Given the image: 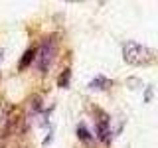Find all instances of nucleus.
<instances>
[{
	"label": "nucleus",
	"instance_id": "obj_1",
	"mask_svg": "<svg viewBox=\"0 0 158 148\" xmlns=\"http://www.w3.org/2000/svg\"><path fill=\"white\" fill-rule=\"evenodd\" d=\"M123 57H125V61L128 65H146V63L154 61L156 53H154V49L128 39V42L123 43Z\"/></svg>",
	"mask_w": 158,
	"mask_h": 148
},
{
	"label": "nucleus",
	"instance_id": "obj_2",
	"mask_svg": "<svg viewBox=\"0 0 158 148\" xmlns=\"http://www.w3.org/2000/svg\"><path fill=\"white\" fill-rule=\"evenodd\" d=\"M56 51H57V39L56 36H49L42 42L40 49L36 51V65L42 73H46L49 65L53 63V57H56Z\"/></svg>",
	"mask_w": 158,
	"mask_h": 148
},
{
	"label": "nucleus",
	"instance_id": "obj_3",
	"mask_svg": "<svg viewBox=\"0 0 158 148\" xmlns=\"http://www.w3.org/2000/svg\"><path fill=\"white\" fill-rule=\"evenodd\" d=\"M97 136L101 138L103 142H111V130H109V117L101 115V118L97 121Z\"/></svg>",
	"mask_w": 158,
	"mask_h": 148
},
{
	"label": "nucleus",
	"instance_id": "obj_4",
	"mask_svg": "<svg viewBox=\"0 0 158 148\" xmlns=\"http://www.w3.org/2000/svg\"><path fill=\"white\" fill-rule=\"evenodd\" d=\"M89 87H91V89H101V91H105V89L111 87V79H107V77L99 75V77H95L91 83H89Z\"/></svg>",
	"mask_w": 158,
	"mask_h": 148
},
{
	"label": "nucleus",
	"instance_id": "obj_5",
	"mask_svg": "<svg viewBox=\"0 0 158 148\" xmlns=\"http://www.w3.org/2000/svg\"><path fill=\"white\" fill-rule=\"evenodd\" d=\"M77 138L83 142V144H91V142H93V136L89 134V130H87L85 125H79L77 126Z\"/></svg>",
	"mask_w": 158,
	"mask_h": 148
},
{
	"label": "nucleus",
	"instance_id": "obj_6",
	"mask_svg": "<svg viewBox=\"0 0 158 148\" xmlns=\"http://www.w3.org/2000/svg\"><path fill=\"white\" fill-rule=\"evenodd\" d=\"M34 57H36V51H34V49H28V51L24 53V57L20 59V63H18V69H20V71H22V69H26L30 63H32Z\"/></svg>",
	"mask_w": 158,
	"mask_h": 148
},
{
	"label": "nucleus",
	"instance_id": "obj_7",
	"mask_svg": "<svg viewBox=\"0 0 158 148\" xmlns=\"http://www.w3.org/2000/svg\"><path fill=\"white\" fill-rule=\"evenodd\" d=\"M69 79H71V69H63L61 71V75H59V79H57V87H61V89H65L67 85H69Z\"/></svg>",
	"mask_w": 158,
	"mask_h": 148
},
{
	"label": "nucleus",
	"instance_id": "obj_8",
	"mask_svg": "<svg viewBox=\"0 0 158 148\" xmlns=\"http://www.w3.org/2000/svg\"><path fill=\"white\" fill-rule=\"evenodd\" d=\"M8 132H10V126H8V118H6V121H4V125L0 122V148H4V146H6Z\"/></svg>",
	"mask_w": 158,
	"mask_h": 148
}]
</instances>
